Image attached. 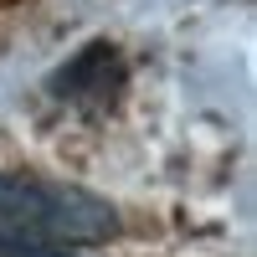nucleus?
I'll list each match as a JSON object with an SVG mask.
<instances>
[{"label":"nucleus","instance_id":"nucleus-1","mask_svg":"<svg viewBox=\"0 0 257 257\" xmlns=\"http://www.w3.org/2000/svg\"><path fill=\"white\" fill-rule=\"evenodd\" d=\"M113 221H118L113 206L77 185H47L0 170V226L6 231L47 242H103L113 237Z\"/></svg>","mask_w":257,"mask_h":257},{"label":"nucleus","instance_id":"nucleus-2","mask_svg":"<svg viewBox=\"0 0 257 257\" xmlns=\"http://www.w3.org/2000/svg\"><path fill=\"white\" fill-rule=\"evenodd\" d=\"M52 93L77 103L88 113H103L113 108V98L123 93V57L113 41H88L62 72H52Z\"/></svg>","mask_w":257,"mask_h":257},{"label":"nucleus","instance_id":"nucleus-3","mask_svg":"<svg viewBox=\"0 0 257 257\" xmlns=\"http://www.w3.org/2000/svg\"><path fill=\"white\" fill-rule=\"evenodd\" d=\"M0 257H72L47 237H21V231H0Z\"/></svg>","mask_w":257,"mask_h":257}]
</instances>
